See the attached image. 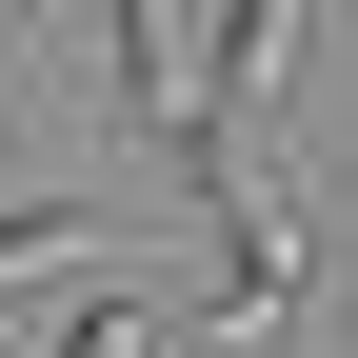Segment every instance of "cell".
Here are the masks:
<instances>
[{"mask_svg": "<svg viewBox=\"0 0 358 358\" xmlns=\"http://www.w3.org/2000/svg\"><path fill=\"white\" fill-rule=\"evenodd\" d=\"M140 338H159V299H140V279H80L60 319H40V358H140Z\"/></svg>", "mask_w": 358, "mask_h": 358, "instance_id": "cell-1", "label": "cell"}, {"mask_svg": "<svg viewBox=\"0 0 358 358\" xmlns=\"http://www.w3.org/2000/svg\"><path fill=\"white\" fill-rule=\"evenodd\" d=\"M0 40H20V0H0Z\"/></svg>", "mask_w": 358, "mask_h": 358, "instance_id": "cell-4", "label": "cell"}, {"mask_svg": "<svg viewBox=\"0 0 358 358\" xmlns=\"http://www.w3.org/2000/svg\"><path fill=\"white\" fill-rule=\"evenodd\" d=\"M120 100L179 120V0H120Z\"/></svg>", "mask_w": 358, "mask_h": 358, "instance_id": "cell-2", "label": "cell"}, {"mask_svg": "<svg viewBox=\"0 0 358 358\" xmlns=\"http://www.w3.org/2000/svg\"><path fill=\"white\" fill-rule=\"evenodd\" d=\"M80 259H100V239H80L60 199H20V219H0V299H20V279H80Z\"/></svg>", "mask_w": 358, "mask_h": 358, "instance_id": "cell-3", "label": "cell"}]
</instances>
